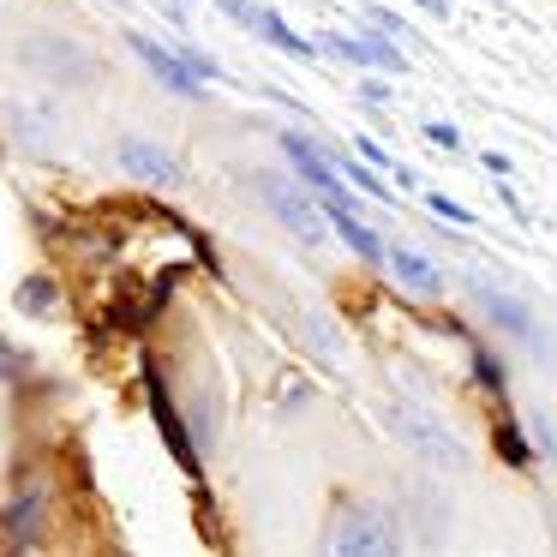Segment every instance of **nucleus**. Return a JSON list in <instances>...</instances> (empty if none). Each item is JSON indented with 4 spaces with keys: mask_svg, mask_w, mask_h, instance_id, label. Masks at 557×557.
<instances>
[{
    "mask_svg": "<svg viewBox=\"0 0 557 557\" xmlns=\"http://www.w3.org/2000/svg\"><path fill=\"white\" fill-rule=\"evenodd\" d=\"M324 545L336 557H396L401 533H396V521H389L377 504H354V497H342L336 516H330Z\"/></svg>",
    "mask_w": 557,
    "mask_h": 557,
    "instance_id": "nucleus-1",
    "label": "nucleus"
},
{
    "mask_svg": "<svg viewBox=\"0 0 557 557\" xmlns=\"http://www.w3.org/2000/svg\"><path fill=\"white\" fill-rule=\"evenodd\" d=\"M258 205H264L300 246H324L330 240L324 205H318L312 186H294V181H282V174H258Z\"/></svg>",
    "mask_w": 557,
    "mask_h": 557,
    "instance_id": "nucleus-2",
    "label": "nucleus"
},
{
    "mask_svg": "<svg viewBox=\"0 0 557 557\" xmlns=\"http://www.w3.org/2000/svg\"><path fill=\"white\" fill-rule=\"evenodd\" d=\"M114 162H121V174H126V181L157 186V193H174V186H186L181 157H174L169 145H157V138H145V133L114 138Z\"/></svg>",
    "mask_w": 557,
    "mask_h": 557,
    "instance_id": "nucleus-3",
    "label": "nucleus"
},
{
    "mask_svg": "<svg viewBox=\"0 0 557 557\" xmlns=\"http://www.w3.org/2000/svg\"><path fill=\"white\" fill-rule=\"evenodd\" d=\"M389 425H396V437L420 461H432V468H461V444L449 437V425L437 420L432 408H408V401H396V408H389Z\"/></svg>",
    "mask_w": 557,
    "mask_h": 557,
    "instance_id": "nucleus-4",
    "label": "nucleus"
},
{
    "mask_svg": "<svg viewBox=\"0 0 557 557\" xmlns=\"http://www.w3.org/2000/svg\"><path fill=\"white\" fill-rule=\"evenodd\" d=\"M318 54H336V61L360 66V73H384V78H401L408 73V54L396 49V37H384V30H360V37H348V30H330L324 42H318Z\"/></svg>",
    "mask_w": 557,
    "mask_h": 557,
    "instance_id": "nucleus-5",
    "label": "nucleus"
},
{
    "mask_svg": "<svg viewBox=\"0 0 557 557\" xmlns=\"http://www.w3.org/2000/svg\"><path fill=\"white\" fill-rule=\"evenodd\" d=\"M276 145H282V157L294 162V174H300L318 198H354V186L342 181L336 150H330V145H318V138H306V133H282Z\"/></svg>",
    "mask_w": 557,
    "mask_h": 557,
    "instance_id": "nucleus-6",
    "label": "nucleus"
},
{
    "mask_svg": "<svg viewBox=\"0 0 557 557\" xmlns=\"http://www.w3.org/2000/svg\"><path fill=\"white\" fill-rule=\"evenodd\" d=\"M126 49L145 61V73L157 78L169 97H186V102H205V78L193 73V66L181 61V54L169 49V42H157V37H145V30H126Z\"/></svg>",
    "mask_w": 557,
    "mask_h": 557,
    "instance_id": "nucleus-7",
    "label": "nucleus"
},
{
    "mask_svg": "<svg viewBox=\"0 0 557 557\" xmlns=\"http://www.w3.org/2000/svg\"><path fill=\"white\" fill-rule=\"evenodd\" d=\"M473 306H480L504 336H516L521 348H540V318H533V306L521 300V294H504V288H492V282H473Z\"/></svg>",
    "mask_w": 557,
    "mask_h": 557,
    "instance_id": "nucleus-8",
    "label": "nucleus"
},
{
    "mask_svg": "<svg viewBox=\"0 0 557 557\" xmlns=\"http://www.w3.org/2000/svg\"><path fill=\"white\" fill-rule=\"evenodd\" d=\"M145 396H150V413H157V432H162V444L174 449V461H181L186 473L198 480V449H193V432H186V420H181V408L169 401V384H162V372L145 360Z\"/></svg>",
    "mask_w": 557,
    "mask_h": 557,
    "instance_id": "nucleus-9",
    "label": "nucleus"
},
{
    "mask_svg": "<svg viewBox=\"0 0 557 557\" xmlns=\"http://www.w3.org/2000/svg\"><path fill=\"white\" fill-rule=\"evenodd\" d=\"M384 270L413 294V300H437V294H444V270L425 252H413V246H384Z\"/></svg>",
    "mask_w": 557,
    "mask_h": 557,
    "instance_id": "nucleus-10",
    "label": "nucleus"
},
{
    "mask_svg": "<svg viewBox=\"0 0 557 557\" xmlns=\"http://www.w3.org/2000/svg\"><path fill=\"white\" fill-rule=\"evenodd\" d=\"M42 509H49V492H42V485H25V492L7 504V516H0V540L30 552V545L42 540Z\"/></svg>",
    "mask_w": 557,
    "mask_h": 557,
    "instance_id": "nucleus-11",
    "label": "nucleus"
},
{
    "mask_svg": "<svg viewBox=\"0 0 557 557\" xmlns=\"http://www.w3.org/2000/svg\"><path fill=\"white\" fill-rule=\"evenodd\" d=\"M252 30L270 42V49L288 54V61H300V66H312V61H318V49H312V42H306L294 25H288V18L276 13V7H252Z\"/></svg>",
    "mask_w": 557,
    "mask_h": 557,
    "instance_id": "nucleus-12",
    "label": "nucleus"
},
{
    "mask_svg": "<svg viewBox=\"0 0 557 557\" xmlns=\"http://www.w3.org/2000/svg\"><path fill=\"white\" fill-rule=\"evenodd\" d=\"M336 169H342V181H348V186H360V193H372V198H384V205H396V193H389L384 169H366V162H348V157H336Z\"/></svg>",
    "mask_w": 557,
    "mask_h": 557,
    "instance_id": "nucleus-13",
    "label": "nucleus"
},
{
    "mask_svg": "<svg viewBox=\"0 0 557 557\" xmlns=\"http://www.w3.org/2000/svg\"><path fill=\"white\" fill-rule=\"evenodd\" d=\"M473 384L485 389V396H504V366H497V354L492 348H480V342H473Z\"/></svg>",
    "mask_w": 557,
    "mask_h": 557,
    "instance_id": "nucleus-14",
    "label": "nucleus"
},
{
    "mask_svg": "<svg viewBox=\"0 0 557 557\" xmlns=\"http://www.w3.org/2000/svg\"><path fill=\"white\" fill-rule=\"evenodd\" d=\"M492 444H497V456H504V461H516V468H528V461H533V449H528V437H521V425H516V420H504V425H497V437H492Z\"/></svg>",
    "mask_w": 557,
    "mask_h": 557,
    "instance_id": "nucleus-15",
    "label": "nucleus"
},
{
    "mask_svg": "<svg viewBox=\"0 0 557 557\" xmlns=\"http://www.w3.org/2000/svg\"><path fill=\"white\" fill-rule=\"evenodd\" d=\"M18 306H25V312H37V318L54 312V282L49 276H30L25 288H18Z\"/></svg>",
    "mask_w": 557,
    "mask_h": 557,
    "instance_id": "nucleus-16",
    "label": "nucleus"
},
{
    "mask_svg": "<svg viewBox=\"0 0 557 557\" xmlns=\"http://www.w3.org/2000/svg\"><path fill=\"white\" fill-rule=\"evenodd\" d=\"M174 54H181V61H186V66H193V73H198V78H205V85H216V78H222V66H216V61H210V54H205V49H193V42H174Z\"/></svg>",
    "mask_w": 557,
    "mask_h": 557,
    "instance_id": "nucleus-17",
    "label": "nucleus"
},
{
    "mask_svg": "<svg viewBox=\"0 0 557 557\" xmlns=\"http://www.w3.org/2000/svg\"><path fill=\"white\" fill-rule=\"evenodd\" d=\"M425 205H432L444 222H456V228H473V210H468V205H456V198H444V193H425Z\"/></svg>",
    "mask_w": 557,
    "mask_h": 557,
    "instance_id": "nucleus-18",
    "label": "nucleus"
},
{
    "mask_svg": "<svg viewBox=\"0 0 557 557\" xmlns=\"http://www.w3.org/2000/svg\"><path fill=\"white\" fill-rule=\"evenodd\" d=\"M354 157H360V162H372V169H384V174H389V169H396V162H389V150H384V145H377V138H366V133H360V138H354Z\"/></svg>",
    "mask_w": 557,
    "mask_h": 557,
    "instance_id": "nucleus-19",
    "label": "nucleus"
},
{
    "mask_svg": "<svg viewBox=\"0 0 557 557\" xmlns=\"http://www.w3.org/2000/svg\"><path fill=\"white\" fill-rule=\"evenodd\" d=\"M425 138L437 150H461V126H449V121H425Z\"/></svg>",
    "mask_w": 557,
    "mask_h": 557,
    "instance_id": "nucleus-20",
    "label": "nucleus"
},
{
    "mask_svg": "<svg viewBox=\"0 0 557 557\" xmlns=\"http://www.w3.org/2000/svg\"><path fill=\"white\" fill-rule=\"evenodd\" d=\"M366 25H372V30H384V37H401V30H408L396 13H389V7H366Z\"/></svg>",
    "mask_w": 557,
    "mask_h": 557,
    "instance_id": "nucleus-21",
    "label": "nucleus"
},
{
    "mask_svg": "<svg viewBox=\"0 0 557 557\" xmlns=\"http://www.w3.org/2000/svg\"><path fill=\"white\" fill-rule=\"evenodd\" d=\"M360 102H372V109H384V102H389V85H384V73H366V85H360Z\"/></svg>",
    "mask_w": 557,
    "mask_h": 557,
    "instance_id": "nucleus-22",
    "label": "nucleus"
},
{
    "mask_svg": "<svg viewBox=\"0 0 557 557\" xmlns=\"http://www.w3.org/2000/svg\"><path fill=\"white\" fill-rule=\"evenodd\" d=\"M18 372H25V354H13L7 342H0V384H13Z\"/></svg>",
    "mask_w": 557,
    "mask_h": 557,
    "instance_id": "nucleus-23",
    "label": "nucleus"
},
{
    "mask_svg": "<svg viewBox=\"0 0 557 557\" xmlns=\"http://www.w3.org/2000/svg\"><path fill=\"white\" fill-rule=\"evenodd\" d=\"M480 162H485V169H492V174H509V157H504V150H485Z\"/></svg>",
    "mask_w": 557,
    "mask_h": 557,
    "instance_id": "nucleus-24",
    "label": "nucleus"
},
{
    "mask_svg": "<svg viewBox=\"0 0 557 557\" xmlns=\"http://www.w3.org/2000/svg\"><path fill=\"white\" fill-rule=\"evenodd\" d=\"M413 7H425L432 18H444V13H449V0H413Z\"/></svg>",
    "mask_w": 557,
    "mask_h": 557,
    "instance_id": "nucleus-25",
    "label": "nucleus"
},
{
    "mask_svg": "<svg viewBox=\"0 0 557 557\" xmlns=\"http://www.w3.org/2000/svg\"><path fill=\"white\" fill-rule=\"evenodd\" d=\"M169 7V18H186V0H162Z\"/></svg>",
    "mask_w": 557,
    "mask_h": 557,
    "instance_id": "nucleus-26",
    "label": "nucleus"
},
{
    "mask_svg": "<svg viewBox=\"0 0 557 557\" xmlns=\"http://www.w3.org/2000/svg\"><path fill=\"white\" fill-rule=\"evenodd\" d=\"M114 7H126V0H114Z\"/></svg>",
    "mask_w": 557,
    "mask_h": 557,
    "instance_id": "nucleus-27",
    "label": "nucleus"
}]
</instances>
